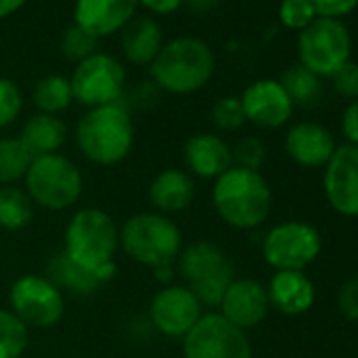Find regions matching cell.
Returning <instances> with one entry per match:
<instances>
[{
	"mask_svg": "<svg viewBox=\"0 0 358 358\" xmlns=\"http://www.w3.org/2000/svg\"><path fill=\"white\" fill-rule=\"evenodd\" d=\"M118 247L120 230L106 211L87 207L76 211L68 222L64 253L99 282H108L114 276V255Z\"/></svg>",
	"mask_w": 358,
	"mask_h": 358,
	"instance_id": "6da1fadb",
	"label": "cell"
},
{
	"mask_svg": "<svg viewBox=\"0 0 358 358\" xmlns=\"http://www.w3.org/2000/svg\"><path fill=\"white\" fill-rule=\"evenodd\" d=\"M213 207L232 228L251 230L262 226L272 209V190L259 171L230 166L213 184Z\"/></svg>",
	"mask_w": 358,
	"mask_h": 358,
	"instance_id": "7a4b0ae2",
	"label": "cell"
},
{
	"mask_svg": "<svg viewBox=\"0 0 358 358\" xmlns=\"http://www.w3.org/2000/svg\"><path fill=\"white\" fill-rule=\"evenodd\" d=\"M148 68L158 89L171 95H190L211 80L215 72V55L205 41L179 36L164 43Z\"/></svg>",
	"mask_w": 358,
	"mask_h": 358,
	"instance_id": "3957f363",
	"label": "cell"
},
{
	"mask_svg": "<svg viewBox=\"0 0 358 358\" xmlns=\"http://www.w3.org/2000/svg\"><path fill=\"white\" fill-rule=\"evenodd\" d=\"M74 137L87 160L112 166L129 156L135 139V127L131 114L120 103H112L87 110L76 124Z\"/></svg>",
	"mask_w": 358,
	"mask_h": 358,
	"instance_id": "277c9868",
	"label": "cell"
},
{
	"mask_svg": "<svg viewBox=\"0 0 358 358\" xmlns=\"http://www.w3.org/2000/svg\"><path fill=\"white\" fill-rule=\"evenodd\" d=\"M120 247L124 255L154 272L177 262L184 249V236L169 215L145 211L131 215L122 224Z\"/></svg>",
	"mask_w": 358,
	"mask_h": 358,
	"instance_id": "5b68a950",
	"label": "cell"
},
{
	"mask_svg": "<svg viewBox=\"0 0 358 358\" xmlns=\"http://www.w3.org/2000/svg\"><path fill=\"white\" fill-rule=\"evenodd\" d=\"M177 272L203 306H220L226 289L232 285L234 266L226 251L213 241H194L177 257Z\"/></svg>",
	"mask_w": 358,
	"mask_h": 358,
	"instance_id": "8992f818",
	"label": "cell"
},
{
	"mask_svg": "<svg viewBox=\"0 0 358 358\" xmlns=\"http://www.w3.org/2000/svg\"><path fill=\"white\" fill-rule=\"evenodd\" d=\"M26 192L34 205L47 211H64L83 196V173L64 154L32 158L26 173Z\"/></svg>",
	"mask_w": 358,
	"mask_h": 358,
	"instance_id": "52a82bcc",
	"label": "cell"
},
{
	"mask_svg": "<svg viewBox=\"0 0 358 358\" xmlns=\"http://www.w3.org/2000/svg\"><path fill=\"white\" fill-rule=\"evenodd\" d=\"M299 64L316 76H333L352 55V36L343 22L316 17L297 38Z\"/></svg>",
	"mask_w": 358,
	"mask_h": 358,
	"instance_id": "ba28073f",
	"label": "cell"
},
{
	"mask_svg": "<svg viewBox=\"0 0 358 358\" xmlns=\"http://www.w3.org/2000/svg\"><path fill=\"white\" fill-rule=\"evenodd\" d=\"M186 358H253V348L243 329L220 312H207L182 339Z\"/></svg>",
	"mask_w": 358,
	"mask_h": 358,
	"instance_id": "9c48e42d",
	"label": "cell"
},
{
	"mask_svg": "<svg viewBox=\"0 0 358 358\" xmlns=\"http://www.w3.org/2000/svg\"><path fill=\"white\" fill-rule=\"evenodd\" d=\"M70 87L74 101L89 110L118 103L124 89V68L110 53H93L76 64Z\"/></svg>",
	"mask_w": 358,
	"mask_h": 358,
	"instance_id": "30bf717a",
	"label": "cell"
},
{
	"mask_svg": "<svg viewBox=\"0 0 358 358\" xmlns=\"http://www.w3.org/2000/svg\"><path fill=\"white\" fill-rule=\"evenodd\" d=\"M11 312L30 329L55 327L66 314L64 293L41 274H26L17 278L9 293Z\"/></svg>",
	"mask_w": 358,
	"mask_h": 358,
	"instance_id": "8fae6325",
	"label": "cell"
},
{
	"mask_svg": "<svg viewBox=\"0 0 358 358\" xmlns=\"http://www.w3.org/2000/svg\"><path fill=\"white\" fill-rule=\"evenodd\" d=\"M320 234L314 226L303 222H287L274 226L262 245L264 259L274 270H301L308 268L320 253Z\"/></svg>",
	"mask_w": 358,
	"mask_h": 358,
	"instance_id": "7c38bea8",
	"label": "cell"
},
{
	"mask_svg": "<svg viewBox=\"0 0 358 358\" xmlns=\"http://www.w3.org/2000/svg\"><path fill=\"white\" fill-rule=\"evenodd\" d=\"M203 316V303L186 285H164L150 301V322L158 333L184 339Z\"/></svg>",
	"mask_w": 358,
	"mask_h": 358,
	"instance_id": "4fadbf2b",
	"label": "cell"
},
{
	"mask_svg": "<svg viewBox=\"0 0 358 358\" xmlns=\"http://www.w3.org/2000/svg\"><path fill=\"white\" fill-rule=\"evenodd\" d=\"M322 188L333 211L345 217H358V145L335 148L324 164Z\"/></svg>",
	"mask_w": 358,
	"mask_h": 358,
	"instance_id": "5bb4252c",
	"label": "cell"
},
{
	"mask_svg": "<svg viewBox=\"0 0 358 358\" xmlns=\"http://www.w3.org/2000/svg\"><path fill=\"white\" fill-rule=\"evenodd\" d=\"M245 118L262 129H278L293 116V101L278 80L262 78L249 85L241 95Z\"/></svg>",
	"mask_w": 358,
	"mask_h": 358,
	"instance_id": "9a60e30c",
	"label": "cell"
},
{
	"mask_svg": "<svg viewBox=\"0 0 358 358\" xmlns=\"http://www.w3.org/2000/svg\"><path fill=\"white\" fill-rule=\"evenodd\" d=\"M139 0H76L74 24L91 36L106 38L135 20Z\"/></svg>",
	"mask_w": 358,
	"mask_h": 358,
	"instance_id": "2e32d148",
	"label": "cell"
},
{
	"mask_svg": "<svg viewBox=\"0 0 358 358\" xmlns=\"http://www.w3.org/2000/svg\"><path fill=\"white\" fill-rule=\"evenodd\" d=\"M220 308V314L238 329H253L266 318L270 310L268 291L262 282L253 278H234L232 285L226 289Z\"/></svg>",
	"mask_w": 358,
	"mask_h": 358,
	"instance_id": "e0dca14e",
	"label": "cell"
},
{
	"mask_svg": "<svg viewBox=\"0 0 358 358\" xmlns=\"http://www.w3.org/2000/svg\"><path fill=\"white\" fill-rule=\"evenodd\" d=\"M285 148L293 162L306 169H314V166H324L331 160L337 145L331 131L324 129L322 124L297 122L289 129L285 137Z\"/></svg>",
	"mask_w": 358,
	"mask_h": 358,
	"instance_id": "ac0fdd59",
	"label": "cell"
},
{
	"mask_svg": "<svg viewBox=\"0 0 358 358\" xmlns=\"http://www.w3.org/2000/svg\"><path fill=\"white\" fill-rule=\"evenodd\" d=\"M184 162L188 171L201 179H217L234 166L232 148L215 133L192 135L184 145Z\"/></svg>",
	"mask_w": 358,
	"mask_h": 358,
	"instance_id": "d6986e66",
	"label": "cell"
},
{
	"mask_svg": "<svg viewBox=\"0 0 358 358\" xmlns=\"http://www.w3.org/2000/svg\"><path fill=\"white\" fill-rule=\"evenodd\" d=\"M196 196V186L190 173L182 169L160 171L148 188V201L156 213L173 215L192 207Z\"/></svg>",
	"mask_w": 358,
	"mask_h": 358,
	"instance_id": "ffe728a7",
	"label": "cell"
},
{
	"mask_svg": "<svg viewBox=\"0 0 358 358\" xmlns=\"http://www.w3.org/2000/svg\"><path fill=\"white\" fill-rule=\"evenodd\" d=\"M270 306L287 316H297L314 306V285L301 270H276L266 287Z\"/></svg>",
	"mask_w": 358,
	"mask_h": 358,
	"instance_id": "44dd1931",
	"label": "cell"
},
{
	"mask_svg": "<svg viewBox=\"0 0 358 358\" xmlns=\"http://www.w3.org/2000/svg\"><path fill=\"white\" fill-rule=\"evenodd\" d=\"M162 32L160 26L150 17H135L120 36V47L133 66H150L162 49Z\"/></svg>",
	"mask_w": 358,
	"mask_h": 358,
	"instance_id": "7402d4cb",
	"label": "cell"
},
{
	"mask_svg": "<svg viewBox=\"0 0 358 358\" xmlns=\"http://www.w3.org/2000/svg\"><path fill=\"white\" fill-rule=\"evenodd\" d=\"M66 137H68L66 122L53 114H43V112L30 116L20 135L22 143L26 145L32 158L57 154V150L66 143Z\"/></svg>",
	"mask_w": 358,
	"mask_h": 358,
	"instance_id": "603a6c76",
	"label": "cell"
},
{
	"mask_svg": "<svg viewBox=\"0 0 358 358\" xmlns=\"http://www.w3.org/2000/svg\"><path fill=\"white\" fill-rule=\"evenodd\" d=\"M62 293L70 291L74 295H93L103 282H99L91 272L74 264L64 251L53 255L47 264V274H45Z\"/></svg>",
	"mask_w": 358,
	"mask_h": 358,
	"instance_id": "cb8c5ba5",
	"label": "cell"
},
{
	"mask_svg": "<svg viewBox=\"0 0 358 358\" xmlns=\"http://www.w3.org/2000/svg\"><path fill=\"white\" fill-rule=\"evenodd\" d=\"M36 205L20 186H0V228L17 232L32 224Z\"/></svg>",
	"mask_w": 358,
	"mask_h": 358,
	"instance_id": "d4e9b609",
	"label": "cell"
},
{
	"mask_svg": "<svg viewBox=\"0 0 358 358\" xmlns=\"http://www.w3.org/2000/svg\"><path fill=\"white\" fill-rule=\"evenodd\" d=\"M32 99H34V106L43 114L57 116L59 112L70 108V103L74 101L70 78H66L62 74H49V76L41 78L34 87Z\"/></svg>",
	"mask_w": 358,
	"mask_h": 358,
	"instance_id": "484cf974",
	"label": "cell"
},
{
	"mask_svg": "<svg viewBox=\"0 0 358 358\" xmlns=\"http://www.w3.org/2000/svg\"><path fill=\"white\" fill-rule=\"evenodd\" d=\"M287 95L291 97L293 106H314L322 97V80L301 64L291 66L285 70L282 78L278 80Z\"/></svg>",
	"mask_w": 358,
	"mask_h": 358,
	"instance_id": "4316f807",
	"label": "cell"
},
{
	"mask_svg": "<svg viewBox=\"0 0 358 358\" xmlns=\"http://www.w3.org/2000/svg\"><path fill=\"white\" fill-rule=\"evenodd\" d=\"M32 164V156L20 137L0 139V186H17Z\"/></svg>",
	"mask_w": 358,
	"mask_h": 358,
	"instance_id": "83f0119b",
	"label": "cell"
},
{
	"mask_svg": "<svg viewBox=\"0 0 358 358\" xmlns=\"http://www.w3.org/2000/svg\"><path fill=\"white\" fill-rule=\"evenodd\" d=\"M28 339L30 329L11 310L0 308V358H22Z\"/></svg>",
	"mask_w": 358,
	"mask_h": 358,
	"instance_id": "f1b7e54d",
	"label": "cell"
},
{
	"mask_svg": "<svg viewBox=\"0 0 358 358\" xmlns=\"http://www.w3.org/2000/svg\"><path fill=\"white\" fill-rule=\"evenodd\" d=\"M59 49H62L64 57H68L70 62L80 64L83 59L97 53V38L91 36L89 32H85L83 28H78L76 24H72V26H68L64 30Z\"/></svg>",
	"mask_w": 358,
	"mask_h": 358,
	"instance_id": "f546056e",
	"label": "cell"
},
{
	"mask_svg": "<svg viewBox=\"0 0 358 358\" xmlns=\"http://www.w3.org/2000/svg\"><path fill=\"white\" fill-rule=\"evenodd\" d=\"M280 24L289 30H303L316 20V11L310 0H282L278 7Z\"/></svg>",
	"mask_w": 358,
	"mask_h": 358,
	"instance_id": "4dcf8cb0",
	"label": "cell"
},
{
	"mask_svg": "<svg viewBox=\"0 0 358 358\" xmlns=\"http://www.w3.org/2000/svg\"><path fill=\"white\" fill-rule=\"evenodd\" d=\"M213 122L222 131H236L241 129L247 118L241 106V97H222L213 106Z\"/></svg>",
	"mask_w": 358,
	"mask_h": 358,
	"instance_id": "1f68e13d",
	"label": "cell"
},
{
	"mask_svg": "<svg viewBox=\"0 0 358 358\" xmlns=\"http://www.w3.org/2000/svg\"><path fill=\"white\" fill-rule=\"evenodd\" d=\"M22 106H24V97L20 87L9 78H0V129L9 127L11 122L17 120Z\"/></svg>",
	"mask_w": 358,
	"mask_h": 358,
	"instance_id": "d6a6232c",
	"label": "cell"
},
{
	"mask_svg": "<svg viewBox=\"0 0 358 358\" xmlns=\"http://www.w3.org/2000/svg\"><path fill=\"white\" fill-rule=\"evenodd\" d=\"M232 160H234V166L259 171V166L266 160V145L257 137H245L232 150Z\"/></svg>",
	"mask_w": 358,
	"mask_h": 358,
	"instance_id": "836d02e7",
	"label": "cell"
},
{
	"mask_svg": "<svg viewBox=\"0 0 358 358\" xmlns=\"http://www.w3.org/2000/svg\"><path fill=\"white\" fill-rule=\"evenodd\" d=\"M333 89L345 99H358V64H343L333 76Z\"/></svg>",
	"mask_w": 358,
	"mask_h": 358,
	"instance_id": "e575fe53",
	"label": "cell"
},
{
	"mask_svg": "<svg viewBox=\"0 0 358 358\" xmlns=\"http://www.w3.org/2000/svg\"><path fill=\"white\" fill-rule=\"evenodd\" d=\"M316 17L322 20H339L350 15L356 7H358V0H310Z\"/></svg>",
	"mask_w": 358,
	"mask_h": 358,
	"instance_id": "d590c367",
	"label": "cell"
},
{
	"mask_svg": "<svg viewBox=\"0 0 358 358\" xmlns=\"http://www.w3.org/2000/svg\"><path fill=\"white\" fill-rule=\"evenodd\" d=\"M337 308L348 320L358 322V278H352L341 285L337 293Z\"/></svg>",
	"mask_w": 358,
	"mask_h": 358,
	"instance_id": "8d00e7d4",
	"label": "cell"
},
{
	"mask_svg": "<svg viewBox=\"0 0 358 358\" xmlns=\"http://www.w3.org/2000/svg\"><path fill=\"white\" fill-rule=\"evenodd\" d=\"M341 131L352 145H358V99H354L345 108L343 118H341Z\"/></svg>",
	"mask_w": 358,
	"mask_h": 358,
	"instance_id": "74e56055",
	"label": "cell"
},
{
	"mask_svg": "<svg viewBox=\"0 0 358 358\" xmlns=\"http://www.w3.org/2000/svg\"><path fill=\"white\" fill-rule=\"evenodd\" d=\"M139 5L156 15H169L182 7L184 0H139Z\"/></svg>",
	"mask_w": 358,
	"mask_h": 358,
	"instance_id": "f35d334b",
	"label": "cell"
},
{
	"mask_svg": "<svg viewBox=\"0 0 358 358\" xmlns=\"http://www.w3.org/2000/svg\"><path fill=\"white\" fill-rule=\"evenodd\" d=\"M28 0H0V20H7L11 15H15Z\"/></svg>",
	"mask_w": 358,
	"mask_h": 358,
	"instance_id": "ab89813d",
	"label": "cell"
},
{
	"mask_svg": "<svg viewBox=\"0 0 358 358\" xmlns=\"http://www.w3.org/2000/svg\"><path fill=\"white\" fill-rule=\"evenodd\" d=\"M220 0H184V5H188L194 13H209L217 7Z\"/></svg>",
	"mask_w": 358,
	"mask_h": 358,
	"instance_id": "60d3db41",
	"label": "cell"
}]
</instances>
